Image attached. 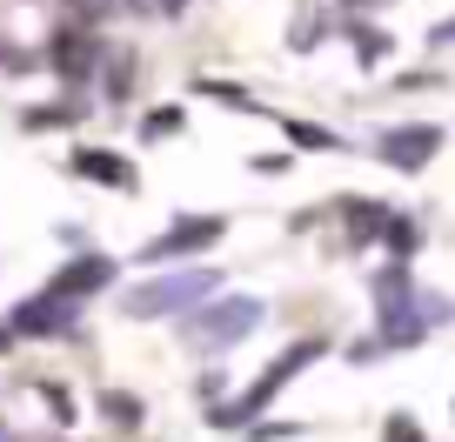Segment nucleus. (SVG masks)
<instances>
[{"label":"nucleus","mask_w":455,"mask_h":442,"mask_svg":"<svg viewBox=\"0 0 455 442\" xmlns=\"http://www.w3.org/2000/svg\"><path fill=\"white\" fill-rule=\"evenodd\" d=\"M221 295V275L214 269H174V275H155V282L128 288L121 295V309L134 315V322H161V315H195L201 301Z\"/></svg>","instance_id":"nucleus-1"},{"label":"nucleus","mask_w":455,"mask_h":442,"mask_svg":"<svg viewBox=\"0 0 455 442\" xmlns=\"http://www.w3.org/2000/svg\"><path fill=\"white\" fill-rule=\"evenodd\" d=\"M108 54H114V41L94 28V20H81V14H68V20L41 41V60H47L68 87H94L100 68H108Z\"/></svg>","instance_id":"nucleus-2"},{"label":"nucleus","mask_w":455,"mask_h":442,"mask_svg":"<svg viewBox=\"0 0 455 442\" xmlns=\"http://www.w3.org/2000/svg\"><path fill=\"white\" fill-rule=\"evenodd\" d=\"M315 356H322V342H295L288 356H275V362H268V375H255V382H248L235 402H221V409H214L208 422H214V429H255V422H261V409H268V402L282 396V389L295 382V375L308 369Z\"/></svg>","instance_id":"nucleus-3"},{"label":"nucleus","mask_w":455,"mask_h":442,"mask_svg":"<svg viewBox=\"0 0 455 442\" xmlns=\"http://www.w3.org/2000/svg\"><path fill=\"white\" fill-rule=\"evenodd\" d=\"M261 301L255 295H214V301H201L195 315H181V335L195 349H208V356H221V349H235L242 335H255L261 328Z\"/></svg>","instance_id":"nucleus-4"},{"label":"nucleus","mask_w":455,"mask_h":442,"mask_svg":"<svg viewBox=\"0 0 455 442\" xmlns=\"http://www.w3.org/2000/svg\"><path fill=\"white\" fill-rule=\"evenodd\" d=\"M228 235L221 214H181V221H168V229L155 235V242H141V269H168V261H188V255H208L214 242Z\"/></svg>","instance_id":"nucleus-5"},{"label":"nucleus","mask_w":455,"mask_h":442,"mask_svg":"<svg viewBox=\"0 0 455 442\" xmlns=\"http://www.w3.org/2000/svg\"><path fill=\"white\" fill-rule=\"evenodd\" d=\"M81 309L87 301H74V295H60V288H41V295H28V301H14V335L20 342H47V335H74L81 328Z\"/></svg>","instance_id":"nucleus-6"},{"label":"nucleus","mask_w":455,"mask_h":442,"mask_svg":"<svg viewBox=\"0 0 455 442\" xmlns=\"http://www.w3.org/2000/svg\"><path fill=\"white\" fill-rule=\"evenodd\" d=\"M375 155H382L388 168H402V174H422L428 161L442 155V128H435V121H402V128H382V134H375Z\"/></svg>","instance_id":"nucleus-7"},{"label":"nucleus","mask_w":455,"mask_h":442,"mask_svg":"<svg viewBox=\"0 0 455 442\" xmlns=\"http://www.w3.org/2000/svg\"><path fill=\"white\" fill-rule=\"evenodd\" d=\"M68 174H81V181H94V188H114V195H134V161L128 155H114V148H74L68 155Z\"/></svg>","instance_id":"nucleus-8"},{"label":"nucleus","mask_w":455,"mask_h":442,"mask_svg":"<svg viewBox=\"0 0 455 442\" xmlns=\"http://www.w3.org/2000/svg\"><path fill=\"white\" fill-rule=\"evenodd\" d=\"M114 275H121V261L100 255V248H87V255H74L47 288H60V295H74V301H94L100 288H114Z\"/></svg>","instance_id":"nucleus-9"},{"label":"nucleus","mask_w":455,"mask_h":442,"mask_svg":"<svg viewBox=\"0 0 455 442\" xmlns=\"http://www.w3.org/2000/svg\"><path fill=\"white\" fill-rule=\"evenodd\" d=\"M388 221H395V208L388 201H348V242H388Z\"/></svg>","instance_id":"nucleus-10"},{"label":"nucleus","mask_w":455,"mask_h":442,"mask_svg":"<svg viewBox=\"0 0 455 442\" xmlns=\"http://www.w3.org/2000/svg\"><path fill=\"white\" fill-rule=\"evenodd\" d=\"M81 115H87V100H81V87H74L60 108H28V115H20V128H28V134H47V128H74Z\"/></svg>","instance_id":"nucleus-11"},{"label":"nucleus","mask_w":455,"mask_h":442,"mask_svg":"<svg viewBox=\"0 0 455 442\" xmlns=\"http://www.w3.org/2000/svg\"><path fill=\"white\" fill-rule=\"evenodd\" d=\"M128 87H134V54H121V47H114L108 68H100V94H108V108H121V100H128Z\"/></svg>","instance_id":"nucleus-12"},{"label":"nucleus","mask_w":455,"mask_h":442,"mask_svg":"<svg viewBox=\"0 0 455 442\" xmlns=\"http://www.w3.org/2000/svg\"><path fill=\"white\" fill-rule=\"evenodd\" d=\"M348 41H355V60H362V68H382V60H388V47H395L382 28H348Z\"/></svg>","instance_id":"nucleus-13"},{"label":"nucleus","mask_w":455,"mask_h":442,"mask_svg":"<svg viewBox=\"0 0 455 442\" xmlns=\"http://www.w3.org/2000/svg\"><path fill=\"white\" fill-rule=\"evenodd\" d=\"M100 415H108L114 429H141V396H121V389H108V396H100Z\"/></svg>","instance_id":"nucleus-14"},{"label":"nucleus","mask_w":455,"mask_h":442,"mask_svg":"<svg viewBox=\"0 0 455 442\" xmlns=\"http://www.w3.org/2000/svg\"><path fill=\"white\" fill-rule=\"evenodd\" d=\"M188 115L181 108H155V115H141V141H168V134H181Z\"/></svg>","instance_id":"nucleus-15"},{"label":"nucleus","mask_w":455,"mask_h":442,"mask_svg":"<svg viewBox=\"0 0 455 442\" xmlns=\"http://www.w3.org/2000/svg\"><path fill=\"white\" fill-rule=\"evenodd\" d=\"M415 242H422V229H415L409 214H395V221H388V255L409 261V255H415Z\"/></svg>","instance_id":"nucleus-16"},{"label":"nucleus","mask_w":455,"mask_h":442,"mask_svg":"<svg viewBox=\"0 0 455 442\" xmlns=\"http://www.w3.org/2000/svg\"><path fill=\"white\" fill-rule=\"evenodd\" d=\"M282 128H288V141H295V148H341V134L315 128V121H282Z\"/></svg>","instance_id":"nucleus-17"},{"label":"nucleus","mask_w":455,"mask_h":442,"mask_svg":"<svg viewBox=\"0 0 455 442\" xmlns=\"http://www.w3.org/2000/svg\"><path fill=\"white\" fill-rule=\"evenodd\" d=\"M382 442H428V436H422V422H415V415H388V422H382Z\"/></svg>","instance_id":"nucleus-18"},{"label":"nucleus","mask_w":455,"mask_h":442,"mask_svg":"<svg viewBox=\"0 0 455 442\" xmlns=\"http://www.w3.org/2000/svg\"><path fill=\"white\" fill-rule=\"evenodd\" d=\"M148 14H161V20H174V14H188V0H148Z\"/></svg>","instance_id":"nucleus-19"},{"label":"nucleus","mask_w":455,"mask_h":442,"mask_svg":"<svg viewBox=\"0 0 455 442\" xmlns=\"http://www.w3.org/2000/svg\"><path fill=\"white\" fill-rule=\"evenodd\" d=\"M428 41H435V47H449V41H455V20H442V28L428 34Z\"/></svg>","instance_id":"nucleus-20"}]
</instances>
